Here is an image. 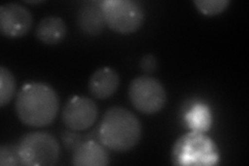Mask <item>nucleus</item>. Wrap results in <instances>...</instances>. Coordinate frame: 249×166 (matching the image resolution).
Instances as JSON below:
<instances>
[{"mask_svg": "<svg viewBox=\"0 0 249 166\" xmlns=\"http://www.w3.org/2000/svg\"><path fill=\"white\" fill-rule=\"evenodd\" d=\"M16 92V80L11 71L0 67V106L9 104Z\"/></svg>", "mask_w": 249, "mask_h": 166, "instance_id": "13", "label": "nucleus"}, {"mask_svg": "<svg viewBox=\"0 0 249 166\" xmlns=\"http://www.w3.org/2000/svg\"><path fill=\"white\" fill-rule=\"evenodd\" d=\"M42 1H28V3H34V4H36V3H41Z\"/></svg>", "mask_w": 249, "mask_h": 166, "instance_id": "19", "label": "nucleus"}, {"mask_svg": "<svg viewBox=\"0 0 249 166\" xmlns=\"http://www.w3.org/2000/svg\"><path fill=\"white\" fill-rule=\"evenodd\" d=\"M187 121H188L190 127L201 132L209 129L211 118H210L209 110H207L205 107L197 106L191 110L188 116H187Z\"/></svg>", "mask_w": 249, "mask_h": 166, "instance_id": "14", "label": "nucleus"}, {"mask_svg": "<svg viewBox=\"0 0 249 166\" xmlns=\"http://www.w3.org/2000/svg\"><path fill=\"white\" fill-rule=\"evenodd\" d=\"M0 165L1 166L23 165L20 153H19V148L12 145L2 146L0 148Z\"/></svg>", "mask_w": 249, "mask_h": 166, "instance_id": "16", "label": "nucleus"}, {"mask_svg": "<svg viewBox=\"0 0 249 166\" xmlns=\"http://www.w3.org/2000/svg\"><path fill=\"white\" fill-rule=\"evenodd\" d=\"M194 4L204 15L216 16L228 9L229 0H196Z\"/></svg>", "mask_w": 249, "mask_h": 166, "instance_id": "15", "label": "nucleus"}, {"mask_svg": "<svg viewBox=\"0 0 249 166\" xmlns=\"http://www.w3.org/2000/svg\"><path fill=\"white\" fill-rule=\"evenodd\" d=\"M98 116L96 103L88 97L70 99L62 111V121L70 130L83 131L95 124Z\"/></svg>", "mask_w": 249, "mask_h": 166, "instance_id": "6", "label": "nucleus"}, {"mask_svg": "<svg viewBox=\"0 0 249 166\" xmlns=\"http://www.w3.org/2000/svg\"><path fill=\"white\" fill-rule=\"evenodd\" d=\"M140 69L145 74H153L158 69V60L152 54H146L140 60Z\"/></svg>", "mask_w": 249, "mask_h": 166, "instance_id": "18", "label": "nucleus"}, {"mask_svg": "<svg viewBox=\"0 0 249 166\" xmlns=\"http://www.w3.org/2000/svg\"><path fill=\"white\" fill-rule=\"evenodd\" d=\"M176 158L180 159V163L185 160H190L188 163H212L210 160H215L217 156L214 153V146L209 138L196 133L186 135L176 146Z\"/></svg>", "mask_w": 249, "mask_h": 166, "instance_id": "8", "label": "nucleus"}, {"mask_svg": "<svg viewBox=\"0 0 249 166\" xmlns=\"http://www.w3.org/2000/svg\"><path fill=\"white\" fill-rule=\"evenodd\" d=\"M142 137V124L123 107H112L105 112L99 127V138L106 148L124 153L133 148Z\"/></svg>", "mask_w": 249, "mask_h": 166, "instance_id": "2", "label": "nucleus"}, {"mask_svg": "<svg viewBox=\"0 0 249 166\" xmlns=\"http://www.w3.org/2000/svg\"><path fill=\"white\" fill-rule=\"evenodd\" d=\"M73 164L76 166H105L109 164V156L105 147L96 141H85L73 153Z\"/></svg>", "mask_w": 249, "mask_h": 166, "instance_id": "10", "label": "nucleus"}, {"mask_svg": "<svg viewBox=\"0 0 249 166\" xmlns=\"http://www.w3.org/2000/svg\"><path fill=\"white\" fill-rule=\"evenodd\" d=\"M33 15L18 3L0 6V30L2 36L11 38L26 36L33 26Z\"/></svg>", "mask_w": 249, "mask_h": 166, "instance_id": "7", "label": "nucleus"}, {"mask_svg": "<svg viewBox=\"0 0 249 166\" xmlns=\"http://www.w3.org/2000/svg\"><path fill=\"white\" fill-rule=\"evenodd\" d=\"M106 25L121 35L134 34L142 26V7L132 0H105L101 2Z\"/></svg>", "mask_w": 249, "mask_h": 166, "instance_id": "3", "label": "nucleus"}, {"mask_svg": "<svg viewBox=\"0 0 249 166\" xmlns=\"http://www.w3.org/2000/svg\"><path fill=\"white\" fill-rule=\"evenodd\" d=\"M120 86V76L111 68H101L89 79V90L91 96L99 100L111 97Z\"/></svg>", "mask_w": 249, "mask_h": 166, "instance_id": "9", "label": "nucleus"}, {"mask_svg": "<svg viewBox=\"0 0 249 166\" xmlns=\"http://www.w3.org/2000/svg\"><path fill=\"white\" fill-rule=\"evenodd\" d=\"M22 164L26 166H51L59 158L57 140L46 132H33L23 137L18 146Z\"/></svg>", "mask_w": 249, "mask_h": 166, "instance_id": "4", "label": "nucleus"}, {"mask_svg": "<svg viewBox=\"0 0 249 166\" xmlns=\"http://www.w3.org/2000/svg\"><path fill=\"white\" fill-rule=\"evenodd\" d=\"M78 26L82 33L89 36H98L106 26L104 14L100 3H88L78 13Z\"/></svg>", "mask_w": 249, "mask_h": 166, "instance_id": "11", "label": "nucleus"}, {"mask_svg": "<svg viewBox=\"0 0 249 166\" xmlns=\"http://www.w3.org/2000/svg\"><path fill=\"white\" fill-rule=\"evenodd\" d=\"M129 99L138 111L145 114L159 112L166 103L164 86L156 78L137 77L129 85Z\"/></svg>", "mask_w": 249, "mask_h": 166, "instance_id": "5", "label": "nucleus"}, {"mask_svg": "<svg viewBox=\"0 0 249 166\" xmlns=\"http://www.w3.org/2000/svg\"><path fill=\"white\" fill-rule=\"evenodd\" d=\"M76 131H67L62 134V141H64L65 147L69 149V151H75V149L79 147L81 142V136L78 135Z\"/></svg>", "mask_w": 249, "mask_h": 166, "instance_id": "17", "label": "nucleus"}, {"mask_svg": "<svg viewBox=\"0 0 249 166\" xmlns=\"http://www.w3.org/2000/svg\"><path fill=\"white\" fill-rule=\"evenodd\" d=\"M37 39L46 45H57L64 41L67 36L65 21L56 16L44 18L36 29Z\"/></svg>", "mask_w": 249, "mask_h": 166, "instance_id": "12", "label": "nucleus"}, {"mask_svg": "<svg viewBox=\"0 0 249 166\" xmlns=\"http://www.w3.org/2000/svg\"><path fill=\"white\" fill-rule=\"evenodd\" d=\"M58 97L51 86L42 82H29L22 86L16 101L19 120L30 127H45L56 118Z\"/></svg>", "mask_w": 249, "mask_h": 166, "instance_id": "1", "label": "nucleus"}]
</instances>
